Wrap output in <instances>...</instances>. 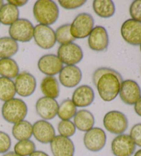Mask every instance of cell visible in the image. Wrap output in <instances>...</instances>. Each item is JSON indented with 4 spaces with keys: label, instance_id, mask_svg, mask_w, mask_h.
Returning <instances> with one entry per match:
<instances>
[{
    "label": "cell",
    "instance_id": "obj_1",
    "mask_svg": "<svg viewBox=\"0 0 141 156\" xmlns=\"http://www.w3.org/2000/svg\"><path fill=\"white\" fill-rule=\"evenodd\" d=\"M92 81L102 100L110 102L117 97L123 80L121 74L115 69L103 67L94 71Z\"/></svg>",
    "mask_w": 141,
    "mask_h": 156
},
{
    "label": "cell",
    "instance_id": "obj_2",
    "mask_svg": "<svg viewBox=\"0 0 141 156\" xmlns=\"http://www.w3.org/2000/svg\"><path fill=\"white\" fill-rule=\"evenodd\" d=\"M33 15L39 24L49 26L57 21L59 9L55 2L51 0H39L33 6Z\"/></svg>",
    "mask_w": 141,
    "mask_h": 156
},
{
    "label": "cell",
    "instance_id": "obj_3",
    "mask_svg": "<svg viewBox=\"0 0 141 156\" xmlns=\"http://www.w3.org/2000/svg\"><path fill=\"white\" fill-rule=\"evenodd\" d=\"M28 114V106L23 100L13 98L6 101L2 108V114L6 122L15 124L24 120Z\"/></svg>",
    "mask_w": 141,
    "mask_h": 156
},
{
    "label": "cell",
    "instance_id": "obj_4",
    "mask_svg": "<svg viewBox=\"0 0 141 156\" xmlns=\"http://www.w3.org/2000/svg\"><path fill=\"white\" fill-rule=\"evenodd\" d=\"M34 26L26 19L18 20L10 26L9 33L10 37L15 41L26 43L33 38Z\"/></svg>",
    "mask_w": 141,
    "mask_h": 156
},
{
    "label": "cell",
    "instance_id": "obj_5",
    "mask_svg": "<svg viewBox=\"0 0 141 156\" xmlns=\"http://www.w3.org/2000/svg\"><path fill=\"white\" fill-rule=\"evenodd\" d=\"M103 125L110 133L120 135L128 128V120L121 112L113 110L107 112L103 118Z\"/></svg>",
    "mask_w": 141,
    "mask_h": 156
},
{
    "label": "cell",
    "instance_id": "obj_6",
    "mask_svg": "<svg viewBox=\"0 0 141 156\" xmlns=\"http://www.w3.org/2000/svg\"><path fill=\"white\" fill-rule=\"evenodd\" d=\"M94 20L89 13L78 14L73 20L70 27L72 35L76 39H84L89 35L94 28Z\"/></svg>",
    "mask_w": 141,
    "mask_h": 156
},
{
    "label": "cell",
    "instance_id": "obj_7",
    "mask_svg": "<svg viewBox=\"0 0 141 156\" xmlns=\"http://www.w3.org/2000/svg\"><path fill=\"white\" fill-rule=\"evenodd\" d=\"M57 56L62 63L67 66H75L83 59V52L79 45L70 43L59 47Z\"/></svg>",
    "mask_w": 141,
    "mask_h": 156
},
{
    "label": "cell",
    "instance_id": "obj_8",
    "mask_svg": "<svg viewBox=\"0 0 141 156\" xmlns=\"http://www.w3.org/2000/svg\"><path fill=\"white\" fill-rule=\"evenodd\" d=\"M33 38L38 46L49 50L56 44L55 32L50 26L37 24L34 27Z\"/></svg>",
    "mask_w": 141,
    "mask_h": 156
},
{
    "label": "cell",
    "instance_id": "obj_9",
    "mask_svg": "<svg viewBox=\"0 0 141 156\" xmlns=\"http://www.w3.org/2000/svg\"><path fill=\"white\" fill-rule=\"evenodd\" d=\"M107 141L105 131L99 127H93L86 131L83 137V143L89 151L98 152L103 149Z\"/></svg>",
    "mask_w": 141,
    "mask_h": 156
},
{
    "label": "cell",
    "instance_id": "obj_10",
    "mask_svg": "<svg viewBox=\"0 0 141 156\" xmlns=\"http://www.w3.org/2000/svg\"><path fill=\"white\" fill-rule=\"evenodd\" d=\"M15 86L16 93L21 97H28L36 90V79L29 72H22L15 78Z\"/></svg>",
    "mask_w": 141,
    "mask_h": 156
},
{
    "label": "cell",
    "instance_id": "obj_11",
    "mask_svg": "<svg viewBox=\"0 0 141 156\" xmlns=\"http://www.w3.org/2000/svg\"><path fill=\"white\" fill-rule=\"evenodd\" d=\"M111 149L114 156H132L136 150V145L129 135L120 134L112 142Z\"/></svg>",
    "mask_w": 141,
    "mask_h": 156
},
{
    "label": "cell",
    "instance_id": "obj_12",
    "mask_svg": "<svg viewBox=\"0 0 141 156\" xmlns=\"http://www.w3.org/2000/svg\"><path fill=\"white\" fill-rule=\"evenodd\" d=\"M121 33L123 39L129 44H141V22L129 19L122 25Z\"/></svg>",
    "mask_w": 141,
    "mask_h": 156
},
{
    "label": "cell",
    "instance_id": "obj_13",
    "mask_svg": "<svg viewBox=\"0 0 141 156\" xmlns=\"http://www.w3.org/2000/svg\"><path fill=\"white\" fill-rule=\"evenodd\" d=\"M118 94L124 103L133 105L140 98L141 90L138 83L128 79L122 82Z\"/></svg>",
    "mask_w": 141,
    "mask_h": 156
},
{
    "label": "cell",
    "instance_id": "obj_14",
    "mask_svg": "<svg viewBox=\"0 0 141 156\" xmlns=\"http://www.w3.org/2000/svg\"><path fill=\"white\" fill-rule=\"evenodd\" d=\"M88 45L91 50L102 52L107 50L109 45V36L104 27L96 26L88 36Z\"/></svg>",
    "mask_w": 141,
    "mask_h": 156
},
{
    "label": "cell",
    "instance_id": "obj_15",
    "mask_svg": "<svg viewBox=\"0 0 141 156\" xmlns=\"http://www.w3.org/2000/svg\"><path fill=\"white\" fill-rule=\"evenodd\" d=\"M37 66L41 72L50 76H55V75L59 74L63 68V63L57 55L53 54L42 56L38 61Z\"/></svg>",
    "mask_w": 141,
    "mask_h": 156
},
{
    "label": "cell",
    "instance_id": "obj_16",
    "mask_svg": "<svg viewBox=\"0 0 141 156\" xmlns=\"http://www.w3.org/2000/svg\"><path fill=\"white\" fill-rule=\"evenodd\" d=\"M32 135L38 142L48 144L55 137V129L47 120H39L32 125Z\"/></svg>",
    "mask_w": 141,
    "mask_h": 156
},
{
    "label": "cell",
    "instance_id": "obj_17",
    "mask_svg": "<svg viewBox=\"0 0 141 156\" xmlns=\"http://www.w3.org/2000/svg\"><path fill=\"white\" fill-rule=\"evenodd\" d=\"M50 149L54 156H74L75 147L74 142L69 138L55 136L50 142Z\"/></svg>",
    "mask_w": 141,
    "mask_h": 156
},
{
    "label": "cell",
    "instance_id": "obj_18",
    "mask_svg": "<svg viewBox=\"0 0 141 156\" xmlns=\"http://www.w3.org/2000/svg\"><path fill=\"white\" fill-rule=\"evenodd\" d=\"M35 108L41 118L45 120H50L57 115L59 104L55 99L43 96L38 99Z\"/></svg>",
    "mask_w": 141,
    "mask_h": 156
},
{
    "label": "cell",
    "instance_id": "obj_19",
    "mask_svg": "<svg viewBox=\"0 0 141 156\" xmlns=\"http://www.w3.org/2000/svg\"><path fill=\"white\" fill-rule=\"evenodd\" d=\"M59 82L66 87L72 88L79 84L82 79V72L76 66L63 67L59 75Z\"/></svg>",
    "mask_w": 141,
    "mask_h": 156
},
{
    "label": "cell",
    "instance_id": "obj_20",
    "mask_svg": "<svg viewBox=\"0 0 141 156\" xmlns=\"http://www.w3.org/2000/svg\"><path fill=\"white\" fill-rule=\"evenodd\" d=\"M94 96L93 89L89 85H83L74 90L72 101L77 107H86L93 103Z\"/></svg>",
    "mask_w": 141,
    "mask_h": 156
},
{
    "label": "cell",
    "instance_id": "obj_21",
    "mask_svg": "<svg viewBox=\"0 0 141 156\" xmlns=\"http://www.w3.org/2000/svg\"><path fill=\"white\" fill-rule=\"evenodd\" d=\"M74 124L76 128L81 131H86L94 127L95 119L94 115L86 109H81L78 111L74 116Z\"/></svg>",
    "mask_w": 141,
    "mask_h": 156
},
{
    "label": "cell",
    "instance_id": "obj_22",
    "mask_svg": "<svg viewBox=\"0 0 141 156\" xmlns=\"http://www.w3.org/2000/svg\"><path fill=\"white\" fill-rule=\"evenodd\" d=\"M41 90L45 97L55 99L59 97L60 87L58 80L55 76H47L41 83Z\"/></svg>",
    "mask_w": 141,
    "mask_h": 156
},
{
    "label": "cell",
    "instance_id": "obj_23",
    "mask_svg": "<svg viewBox=\"0 0 141 156\" xmlns=\"http://www.w3.org/2000/svg\"><path fill=\"white\" fill-rule=\"evenodd\" d=\"M20 74V68L17 62L11 58H0V75L2 77L15 79Z\"/></svg>",
    "mask_w": 141,
    "mask_h": 156
},
{
    "label": "cell",
    "instance_id": "obj_24",
    "mask_svg": "<svg viewBox=\"0 0 141 156\" xmlns=\"http://www.w3.org/2000/svg\"><path fill=\"white\" fill-rule=\"evenodd\" d=\"M92 6L96 14L102 18L111 17L115 13V5L111 0H94Z\"/></svg>",
    "mask_w": 141,
    "mask_h": 156
},
{
    "label": "cell",
    "instance_id": "obj_25",
    "mask_svg": "<svg viewBox=\"0 0 141 156\" xmlns=\"http://www.w3.org/2000/svg\"><path fill=\"white\" fill-rule=\"evenodd\" d=\"M14 138L19 141L30 140L32 136V125L27 120H21L14 124L12 129Z\"/></svg>",
    "mask_w": 141,
    "mask_h": 156
},
{
    "label": "cell",
    "instance_id": "obj_26",
    "mask_svg": "<svg viewBox=\"0 0 141 156\" xmlns=\"http://www.w3.org/2000/svg\"><path fill=\"white\" fill-rule=\"evenodd\" d=\"M20 10L12 4H4L0 9V23L5 26H10L19 19Z\"/></svg>",
    "mask_w": 141,
    "mask_h": 156
},
{
    "label": "cell",
    "instance_id": "obj_27",
    "mask_svg": "<svg viewBox=\"0 0 141 156\" xmlns=\"http://www.w3.org/2000/svg\"><path fill=\"white\" fill-rule=\"evenodd\" d=\"M19 50L17 41L9 37L0 38V58H10L16 55Z\"/></svg>",
    "mask_w": 141,
    "mask_h": 156
},
{
    "label": "cell",
    "instance_id": "obj_28",
    "mask_svg": "<svg viewBox=\"0 0 141 156\" xmlns=\"http://www.w3.org/2000/svg\"><path fill=\"white\" fill-rule=\"evenodd\" d=\"M16 94L15 83L11 79L0 77V100L8 101L15 97Z\"/></svg>",
    "mask_w": 141,
    "mask_h": 156
},
{
    "label": "cell",
    "instance_id": "obj_29",
    "mask_svg": "<svg viewBox=\"0 0 141 156\" xmlns=\"http://www.w3.org/2000/svg\"><path fill=\"white\" fill-rule=\"evenodd\" d=\"M77 112V107L74 105L72 100L66 99L62 101L59 105L57 115L61 120H70L74 118Z\"/></svg>",
    "mask_w": 141,
    "mask_h": 156
},
{
    "label": "cell",
    "instance_id": "obj_30",
    "mask_svg": "<svg viewBox=\"0 0 141 156\" xmlns=\"http://www.w3.org/2000/svg\"><path fill=\"white\" fill-rule=\"evenodd\" d=\"M71 24L67 23L62 25L56 30L55 37L56 41L61 45H65L72 43L75 38L72 35L70 31Z\"/></svg>",
    "mask_w": 141,
    "mask_h": 156
},
{
    "label": "cell",
    "instance_id": "obj_31",
    "mask_svg": "<svg viewBox=\"0 0 141 156\" xmlns=\"http://www.w3.org/2000/svg\"><path fill=\"white\" fill-rule=\"evenodd\" d=\"M36 151V146L31 140L19 141L14 147V152L20 156H29Z\"/></svg>",
    "mask_w": 141,
    "mask_h": 156
},
{
    "label": "cell",
    "instance_id": "obj_32",
    "mask_svg": "<svg viewBox=\"0 0 141 156\" xmlns=\"http://www.w3.org/2000/svg\"><path fill=\"white\" fill-rule=\"evenodd\" d=\"M76 127L71 120H61L58 124V131L60 136L69 138L74 135Z\"/></svg>",
    "mask_w": 141,
    "mask_h": 156
},
{
    "label": "cell",
    "instance_id": "obj_33",
    "mask_svg": "<svg viewBox=\"0 0 141 156\" xmlns=\"http://www.w3.org/2000/svg\"><path fill=\"white\" fill-rule=\"evenodd\" d=\"M129 13L132 20L141 22V0H136L129 7Z\"/></svg>",
    "mask_w": 141,
    "mask_h": 156
},
{
    "label": "cell",
    "instance_id": "obj_34",
    "mask_svg": "<svg viewBox=\"0 0 141 156\" xmlns=\"http://www.w3.org/2000/svg\"><path fill=\"white\" fill-rule=\"evenodd\" d=\"M61 7L66 10H73L80 8L86 3L85 0H59Z\"/></svg>",
    "mask_w": 141,
    "mask_h": 156
},
{
    "label": "cell",
    "instance_id": "obj_35",
    "mask_svg": "<svg viewBox=\"0 0 141 156\" xmlns=\"http://www.w3.org/2000/svg\"><path fill=\"white\" fill-rule=\"evenodd\" d=\"M11 147V139L9 134L0 131V153L9 152Z\"/></svg>",
    "mask_w": 141,
    "mask_h": 156
},
{
    "label": "cell",
    "instance_id": "obj_36",
    "mask_svg": "<svg viewBox=\"0 0 141 156\" xmlns=\"http://www.w3.org/2000/svg\"><path fill=\"white\" fill-rule=\"evenodd\" d=\"M129 136L135 145L141 147V123L136 124L133 126Z\"/></svg>",
    "mask_w": 141,
    "mask_h": 156
},
{
    "label": "cell",
    "instance_id": "obj_37",
    "mask_svg": "<svg viewBox=\"0 0 141 156\" xmlns=\"http://www.w3.org/2000/svg\"><path fill=\"white\" fill-rule=\"evenodd\" d=\"M8 3L10 4H12L13 6H15L16 7H20V6H23L24 5H26L27 3H28V1H12V0H10V1H8Z\"/></svg>",
    "mask_w": 141,
    "mask_h": 156
},
{
    "label": "cell",
    "instance_id": "obj_38",
    "mask_svg": "<svg viewBox=\"0 0 141 156\" xmlns=\"http://www.w3.org/2000/svg\"><path fill=\"white\" fill-rule=\"evenodd\" d=\"M134 110L135 112L141 117V96L134 105Z\"/></svg>",
    "mask_w": 141,
    "mask_h": 156
},
{
    "label": "cell",
    "instance_id": "obj_39",
    "mask_svg": "<svg viewBox=\"0 0 141 156\" xmlns=\"http://www.w3.org/2000/svg\"><path fill=\"white\" fill-rule=\"evenodd\" d=\"M29 156H49V155H48L46 153L42 151H34Z\"/></svg>",
    "mask_w": 141,
    "mask_h": 156
},
{
    "label": "cell",
    "instance_id": "obj_40",
    "mask_svg": "<svg viewBox=\"0 0 141 156\" xmlns=\"http://www.w3.org/2000/svg\"><path fill=\"white\" fill-rule=\"evenodd\" d=\"M3 156H20V155L16 154V153L14 151H9V152H7L6 153H4Z\"/></svg>",
    "mask_w": 141,
    "mask_h": 156
},
{
    "label": "cell",
    "instance_id": "obj_41",
    "mask_svg": "<svg viewBox=\"0 0 141 156\" xmlns=\"http://www.w3.org/2000/svg\"><path fill=\"white\" fill-rule=\"evenodd\" d=\"M134 156H141V149L138 150L135 153V154Z\"/></svg>",
    "mask_w": 141,
    "mask_h": 156
},
{
    "label": "cell",
    "instance_id": "obj_42",
    "mask_svg": "<svg viewBox=\"0 0 141 156\" xmlns=\"http://www.w3.org/2000/svg\"><path fill=\"white\" fill-rule=\"evenodd\" d=\"M3 5H4V2L2 1V0H0V9H1Z\"/></svg>",
    "mask_w": 141,
    "mask_h": 156
},
{
    "label": "cell",
    "instance_id": "obj_43",
    "mask_svg": "<svg viewBox=\"0 0 141 156\" xmlns=\"http://www.w3.org/2000/svg\"><path fill=\"white\" fill-rule=\"evenodd\" d=\"M140 52H141V44H140Z\"/></svg>",
    "mask_w": 141,
    "mask_h": 156
},
{
    "label": "cell",
    "instance_id": "obj_44",
    "mask_svg": "<svg viewBox=\"0 0 141 156\" xmlns=\"http://www.w3.org/2000/svg\"></svg>",
    "mask_w": 141,
    "mask_h": 156
}]
</instances>
